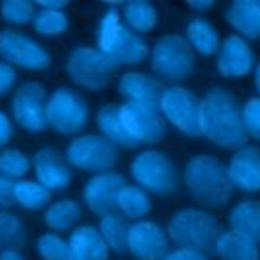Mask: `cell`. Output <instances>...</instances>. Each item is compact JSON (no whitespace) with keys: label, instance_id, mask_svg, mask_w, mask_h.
<instances>
[{"label":"cell","instance_id":"obj_1","mask_svg":"<svg viewBox=\"0 0 260 260\" xmlns=\"http://www.w3.org/2000/svg\"><path fill=\"white\" fill-rule=\"evenodd\" d=\"M201 136L225 150H238L246 144L242 106L228 87L215 85L201 98Z\"/></svg>","mask_w":260,"mask_h":260},{"label":"cell","instance_id":"obj_2","mask_svg":"<svg viewBox=\"0 0 260 260\" xmlns=\"http://www.w3.org/2000/svg\"><path fill=\"white\" fill-rule=\"evenodd\" d=\"M183 185L193 201L207 209H221L234 195L228 167L213 154H195L185 162Z\"/></svg>","mask_w":260,"mask_h":260},{"label":"cell","instance_id":"obj_3","mask_svg":"<svg viewBox=\"0 0 260 260\" xmlns=\"http://www.w3.org/2000/svg\"><path fill=\"white\" fill-rule=\"evenodd\" d=\"M95 47L118 67H132L146 61L150 47L144 37L130 30L122 20V6L110 4L95 26Z\"/></svg>","mask_w":260,"mask_h":260},{"label":"cell","instance_id":"obj_4","mask_svg":"<svg viewBox=\"0 0 260 260\" xmlns=\"http://www.w3.org/2000/svg\"><path fill=\"white\" fill-rule=\"evenodd\" d=\"M167 234L177 248H191L207 254L215 250L223 230L215 213L203 207H183L169 217Z\"/></svg>","mask_w":260,"mask_h":260},{"label":"cell","instance_id":"obj_5","mask_svg":"<svg viewBox=\"0 0 260 260\" xmlns=\"http://www.w3.org/2000/svg\"><path fill=\"white\" fill-rule=\"evenodd\" d=\"M130 177L134 179V185L156 197L173 195L183 181L175 160L156 148H144L134 154L130 160Z\"/></svg>","mask_w":260,"mask_h":260},{"label":"cell","instance_id":"obj_6","mask_svg":"<svg viewBox=\"0 0 260 260\" xmlns=\"http://www.w3.org/2000/svg\"><path fill=\"white\" fill-rule=\"evenodd\" d=\"M118 65L102 53L98 47L79 45L75 47L65 61V73L75 87L83 91H102L110 85L116 75Z\"/></svg>","mask_w":260,"mask_h":260},{"label":"cell","instance_id":"obj_7","mask_svg":"<svg viewBox=\"0 0 260 260\" xmlns=\"http://www.w3.org/2000/svg\"><path fill=\"white\" fill-rule=\"evenodd\" d=\"M89 104L69 85H59L47 100V126L61 136H79L89 124Z\"/></svg>","mask_w":260,"mask_h":260},{"label":"cell","instance_id":"obj_8","mask_svg":"<svg viewBox=\"0 0 260 260\" xmlns=\"http://www.w3.org/2000/svg\"><path fill=\"white\" fill-rule=\"evenodd\" d=\"M150 67L156 79L185 81L195 71V51L187 43L185 35H162L150 47Z\"/></svg>","mask_w":260,"mask_h":260},{"label":"cell","instance_id":"obj_9","mask_svg":"<svg viewBox=\"0 0 260 260\" xmlns=\"http://www.w3.org/2000/svg\"><path fill=\"white\" fill-rule=\"evenodd\" d=\"M65 156L73 169L81 173L102 175L114 171L120 160V150L100 132H83L69 140V144L65 146Z\"/></svg>","mask_w":260,"mask_h":260},{"label":"cell","instance_id":"obj_10","mask_svg":"<svg viewBox=\"0 0 260 260\" xmlns=\"http://www.w3.org/2000/svg\"><path fill=\"white\" fill-rule=\"evenodd\" d=\"M158 110L167 124L177 132L197 138L201 136V98L181 83H171L162 89Z\"/></svg>","mask_w":260,"mask_h":260},{"label":"cell","instance_id":"obj_11","mask_svg":"<svg viewBox=\"0 0 260 260\" xmlns=\"http://www.w3.org/2000/svg\"><path fill=\"white\" fill-rule=\"evenodd\" d=\"M0 59L14 69H24L30 73H43L53 65L49 49L32 35L16 28L0 30Z\"/></svg>","mask_w":260,"mask_h":260},{"label":"cell","instance_id":"obj_12","mask_svg":"<svg viewBox=\"0 0 260 260\" xmlns=\"http://www.w3.org/2000/svg\"><path fill=\"white\" fill-rule=\"evenodd\" d=\"M47 87L41 81H22L12 91L10 116L18 128L28 134H41L47 126Z\"/></svg>","mask_w":260,"mask_h":260},{"label":"cell","instance_id":"obj_13","mask_svg":"<svg viewBox=\"0 0 260 260\" xmlns=\"http://www.w3.org/2000/svg\"><path fill=\"white\" fill-rule=\"evenodd\" d=\"M120 114L126 132L136 144H158L167 136V120L158 108L120 104Z\"/></svg>","mask_w":260,"mask_h":260},{"label":"cell","instance_id":"obj_14","mask_svg":"<svg viewBox=\"0 0 260 260\" xmlns=\"http://www.w3.org/2000/svg\"><path fill=\"white\" fill-rule=\"evenodd\" d=\"M126 185L128 183H126L124 175H120L116 171L91 175L81 189V197H83L87 211H91L100 219L106 215L118 213V197Z\"/></svg>","mask_w":260,"mask_h":260},{"label":"cell","instance_id":"obj_15","mask_svg":"<svg viewBox=\"0 0 260 260\" xmlns=\"http://www.w3.org/2000/svg\"><path fill=\"white\" fill-rule=\"evenodd\" d=\"M32 173L35 179L51 193L65 191L73 183V167L57 146H41L32 154Z\"/></svg>","mask_w":260,"mask_h":260},{"label":"cell","instance_id":"obj_16","mask_svg":"<svg viewBox=\"0 0 260 260\" xmlns=\"http://www.w3.org/2000/svg\"><path fill=\"white\" fill-rule=\"evenodd\" d=\"M171 240L167 228L156 221L142 219L130 225L128 234V254L134 260H162L171 250Z\"/></svg>","mask_w":260,"mask_h":260},{"label":"cell","instance_id":"obj_17","mask_svg":"<svg viewBox=\"0 0 260 260\" xmlns=\"http://www.w3.org/2000/svg\"><path fill=\"white\" fill-rule=\"evenodd\" d=\"M215 67L225 79H242L250 75L256 69L252 45L236 32L225 37L219 53L215 55Z\"/></svg>","mask_w":260,"mask_h":260},{"label":"cell","instance_id":"obj_18","mask_svg":"<svg viewBox=\"0 0 260 260\" xmlns=\"http://www.w3.org/2000/svg\"><path fill=\"white\" fill-rule=\"evenodd\" d=\"M225 167L234 189L246 193L260 191V146L244 144L242 148L234 150Z\"/></svg>","mask_w":260,"mask_h":260},{"label":"cell","instance_id":"obj_19","mask_svg":"<svg viewBox=\"0 0 260 260\" xmlns=\"http://www.w3.org/2000/svg\"><path fill=\"white\" fill-rule=\"evenodd\" d=\"M116 87L126 104H138V106H150V108H158V102L165 89L160 79L142 71H124L118 77Z\"/></svg>","mask_w":260,"mask_h":260},{"label":"cell","instance_id":"obj_20","mask_svg":"<svg viewBox=\"0 0 260 260\" xmlns=\"http://www.w3.org/2000/svg\"><path fill=\"white\" fill-rule=\"evenodd\" d=\"M223 16L242 39H260V0H234L232 4H228Z\"/></svg>","mask_w":260,"mask_h":260},{"label":"cell","instance_id":"obj_21","mask_svg":"<svg viewBox=\"0 0 260 260\" xmlns=\"http://www.w3.org/2000/svg\"><path fill=\"white\" fill-rule=\"evenodd\" d=\"M69 256L71 260H108L110 248L100 236L95 225H77L69 238Z\"/></svg>","mask_w":260,"mask_h":260},{"label":"cell","instance_id":"obj_22","mask_svg":"<svg viewBox=\"0 0 260 260\" xmlns=\"http://www.w3.org/2000/svg\"><path fill=\"white\" fill-rule=\"evenodd\" d=\"M185 39L191 45V49L195 51V55L201 57H213L219 53L221 49V39L219 32L215 28V24L211 20H207L205 16H193L187 20L185 24Z\"/></svg>","mask_w":260,"mask_h":260},{"label":"cell","instance_id":"obj_23","mask_svg":"<svg viewBox=\"0 0 260 260\" xmlns=\"http://www.w3.org/2000/svg\"><path fill=\"white\" fill-rule=\"evenodd\" d=\"M81 219V203L73 197H63L57 201H51V205L43 211V221L47 225V232L65 234L73 232L79 225Z\"/></svg>","mask_w":260,"mask_h":260},{"label":"cell","instance_id":"obj_24","mask_svg":"<svg viewBox=\"0 0 260 260\" xmlns=\"http://www.w3.org/2000/svg\"><path fill=\"white\" fill-rule=\"evenodd\" d=\"M93 122H95V128L100 130V134L104 138H108L110 142H114L118 148H136L138 146L124 128L118 104H106V106L98 108Z\"/></svg>","mask_w":260,"mask_h":260},{"label":"cell","instance_id":"obj_25","mask_svg":"<svg viewBox=\"0 0 260 260\" xmlns=\"http://www.w3.org/2000/svg\"><path fill=\"white\" fill-rule=\"evenodd\" d=\"M228 225L232 232L260 242V199H242L232 205L228 213Z\"/></svg>","mask_w":260,"mask_h":260},{"label":"cell","instance_id":"obj_26","mask_svg":"<svg viewBox=\"0 0 260 260\" xmlns=\"http://www.w3.org/2000/svg\"><path fill=\"white\" fill-rule=\"evenodd\" d=\"M213 252L217 254L219 260H260L258 242L232 230H225L219 236Z\"/></svg>","mask_w":260,"mask_h":260},{"label":"cell","instance_id":"obj_27","mask_svg":"<svg viewBox=\"0 0 260 260\" xmlns=\"http://www.w3.org/2000/svg\"><path fill=\"white\" fill-rule=\"evenodd\" d=\"M122 20L136 35L144 37L158 22V10L148 0H130L122 4Z\"/></svg>","mask_w":260,"mask_h":260},{"label":"cell","instance_id":"obj_28","mask_svg":"<svg viewBox=\"0 0 260 260\" xmlns=\"http://www.w3.org/2000/svg\"><path fill=\"white\" fill-rule=\"evenodd\" d=\"M28 242V230L20 215L0 209V252H22Z\"/></svg>","mask_w":260,"mask_h":260},{"label":"cell","instance_id":"obj_29","mask_svg":"<svg viewBox=\"0 0 260 260\" xmlns=\"http://www.w3.org/2000/svg\"><path fill=\"white\" fill-rule=\"evenodd\" d=\"M152 209L150 193L138 185H126L118 197V213L128 221H142Z\"/></svg>","mask_w":260,"mask_h":260},{"label":"cell","instance_id":"obj_30","mask_svg":"<svg viewBox=\"0 0 260 260\" xmlns=\"http://www.w3.org/2000/svg\"><path fill=\"white\" fill-rule=\"evenodd\" d=\"M53 193L37 179H22L14 183V203L26 211H45L51 205Z\"/></svg>","mask_w":260,"mask_h":260},{"label":"cell","instance_id":"obj_31","mask_svg":"<svg viewBox=\"0 0 260 260\" xmlns=\"http://www.w3.org/2000/svg\"><path fill=\"white\" fill-rule=\"evenodd\" d=\"M130 221L120 215V213H112L100 219L98 223V232L104 238L106 246L110 248V252L116 254H128V234H130Z\"/></svg>","mask_w":260,"mask_h":260},{"label":"cell","instance_id":"obj_32","mask_svg":"<svg viewBox=\"0 0 260 260\" xmlns=\"http://www.w3.org/2000/svg\"><path fill=\"white\" fill-rule=\"evenodd\" d=\"M32 32L37 37L55 39L69 30V16L65 10H51V8H37L32 18Z\"/></svg>","mask_w":260,"mask_h":260},{"label":"cell","instance_id":"obj_33","mask_svg":"<svg viewBox=\"0 0 260 260\" xmlns=\"http://www.w3.org/2000/svg\"><path fill=\"white\" fill-rule=\"evenodd\" d=\"M32 171V158L14 146H6L0 150V177H6L10 181H22Z\"/></svg>","mask_w":260,"mask_h":260},{"label":"cell","instance_id":"obj_34","mask_svg":"<svg viewBox=\"0 0 260 260\" xmlns=\"http://www.w3.org/2000/svg\"><path fill=\"white\" fill-rule=\"evenodd\" d=\"M35 14H37V2H28V0H4L0 4V20L6 24V28L22 30V26L32 24Z\"/></svg>","mask_w":260,"mask_h":260},{"label":"cell","instance_id":"obj_35","mask_svg":"<svg viewBox=\"0 0 260 260\" xmlns=\"http://www.w3.org/2000/svg\"><path fill=\"white\" fill-rule=\"evenodd\" d=\"M37 256L41 260H71L69 256V242L55 232H45L35 242Z\"/></svg>","mask_w":260,"mask_h":260},{"label":"cell","instance_id":"obj_36","mask_svg":"<svg viewBox=\"0 0 260 260\" xmlns=\"http://www.w3.org/2000/svg\"><path fill=\"white\" fill-rule=\"evenodd\" d=\"M242 118L248 138H254L260 142V95L248 98L242 106Z\"/></svg>","mask_w":260,"mask_h":260},{"label":"cell","instance_id":"obj_37","mask_svg":"<svg viewBox=\"0 0 260 260\" xmlns=\"http://www.w3.org/2000/svg\"><path fill=\"white\" fill-rule=\"evenodd\" d=\"M16 81H18L16 69L0 59V98L10 93V91H14L16 89Z\"/></svg>","mask_w":260,"mask_h":260},{"label":"cell","instance_id":"obj_38","mask_svg":"<svg viewBox=\"0 0 260 260\" xmlns=\"http://www.w3.org/2000/svg\"><path fill=\"white\" fill-rule=\"evenodd\" d=\"M14 138V120L10 114L0 110V150L6 148V144Z\"/></svg>","mask_w":260,"mask_h":260},{"label":"cell","instance_id":"obj_39","mask_svg":"<svg viewBox=\"0 0 260 260\" xmlns=\"http://www.w3.org/2000/svg\"><path fill=\"white\" fill-rule=\"evenodd\" d=\"M162 260H209V256L205 252L191 250V248H175Z\"/></svg>","mask_w":260,"mask_h":260},{"label":"cell","instance_id":"obj_40","mask_svg":"<svg viewBox=\"0 0 260 260\" xmlns=\"http://www.w3.org/2000/svg\"><path fill=\"white\" fill-rule=\"evenodd\" d=\"M14 203V181L0 177V209H10Z\"/></svg>","mask_w":260,"mask_h":260},{"label":"cell","instance_id":"obj_41","mask_svg":"<svg viewBox=\"0 0 260 260\" xmlns=\"http://www.w3.org/2000/svg\"><path fill=\"white\" fill-rule=\"evenodd\" d=\"M187 6H189L191 10H195V12H207V10H211L215 4H213V0H193V2H187Z\"/></svg>","mask_w":260,"mask_h":260},{"label":"cell","instance_id":"obj_42","mask_svg":"<svg viewBox=\"0 0 260 260\" xmlns=\"http://www.w3.org/2000/svg\"><path fill=\"white\" fill-rule=\"evenodd\" d=\"M67 2L63 0H41L37 2V8H51V10H65Z\"/></svg>","mask_w":260,"mask_h":260},{"label":"cell","instance_id":"obj_43","mask_svg":"<svg viewBox=\"0 0 260 260\" xmlns=\"http://www.w3.org/2000/svg\"><path fill=\"white\" fill-rule=\"evenodd\" d=\"M0 260H26L22 252H0Z\"/></svg>","mask_w":260,"mask_h":260},{"label":"cell","instance_id":"obj_44","mask_svg":"<svg viewBox=\"0 0 260 260\" xmlns=\"http://www.w3.org/2000/svg\"><path fill=\"white\" fill-rule=\"evenodd\" d=\"M254 87H256V91L260 95V61L256 63V69H254Z\"/></svg>","mask_w":260,"mask_h":260}]
</instances>
